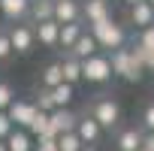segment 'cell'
Wrapping results in <instances>:
<instances>
[{
    "instance_id": "cell-12",
    "label": "cell",
    "mask_w": 154,
    "mask_h": 151,
    "mask_svg": "<svg viewBox=\"0 0 154 151\" xmlns=\"http://www.w3.org/2000/svg\"><path fill=\"white\" fill-rule=\"evenodd\" d=\"M3 142H6V151H33V136L21 127H12V133Z\"/></svg>"
},
{
    "instance_id": "cell-25",
    "label": "cell",
    "mask_w": 154,
    "mask_h": 151,
    "mask_svg": "<svg viewBox=\"0 0 154 151\" xmlns=\"http://www.w3.org/2000/svg\"><path fill=\"white\" fill-rule=\"evenodd\" d=\"M139 45H142V48H148V51H154V21H151L148 27H142V36H139Z\"/></svg>"
},
{
    "instance_id": "cell-3",
    "label": "cell",
    "mask_w": 154,
    "mask_h": 151,
    "mask_svg": "<svg viewBox=\"0 0 154 151\" xmlns=\"http://www.w3.org/2000/svg\"><path fill=\"white\" fill-rule=\"evenodd\" d=\"M112 79V66H109V57L103 54H91L82 60V82H91V85H103Z\"/></svg>"
},
{
    "instance_id": "cell-26",
    "label": "cell",
    "mask_w": 154,
    "mask_h": 151,
    "mask_svg": "<svg viewBox=\"0 0 154 151\" xmlns=\"http://www.w3.org/2000/svg\"><path fill=\"white\" fill-rule=\"evenodd\" d=\"M12 127H15V124L9 121V115H6L3 109H0V139H6V136L12 133Z\"/></svg>"
},
{
    "instance_id": "cell-21",
    "label": "cell",
    "mask_w": 154,
    "mask_h": 151,
    "mask_svg": "<svg viewBox=\"0 0 154 151\" xmlns=\"http://www.w3.org/2000/svg\"><path fill=\"white\" fill-rule=\"evenodd\" d=\"M45 130H48V112H39V109H36V115H33V121L27 124V133H30L33 139H39V136H42Z\"/></svg>"
},
{
    "instance_id": "cell-33",
    "label": "cell",
    "mask_w": 154,
    "mask_h": 151,
    "mask_svg": "<svg viewBox=\"0 0 154 151\" xmlns=\"http://www.w3.org/2000/svg\"><path fill=\"white\" fill-rule=\"evenodd\" d=\"M82 151H94V148H88V145H85V148H82Z\"/></svg>"
},
{
    "instance_id": "cell-6",
    "label": "cell",
    "mask_w": 154,
    "mask_h": 151,
    "mask_svg": "<svg viewBox=\"0 0 154 151\" xmlns=\"http://www.w3.org/2000/svg\"><path fill=\"white\" fill-rule=\"evenodd\" d=\"M51 18L57 24H72V21H79L82 18V6H79V0H54V6H51Z\"/></svg>"
},
{
    "instance_id": "cell-31",
    "label": "cell",
    "mask_w": 154,
    "mask_h": 151,
    "mask_svg": "<svg viewBox=\"0 0 154 151\" xmlns=\"http://www.w3.org/2000/svg\"><path fill=\"white\" fill-rule=\"evenodd\" d=\"M145 51H148V48H145ZM145 69H151V72H154V51H148V54H145Z\"/></svg>"
},
{
    "instance_id": "cell-20",
    "label": "cell",
    "mask_w": 154,
    "mask_h": 151,
    "mask_svg": "<svg viewBox=\"0 0 154 151\" xmlns=\"http://www.w3.org/2000/svg\"><path fill=\"white\" fill-rule=\"evenodd\" d=\"M60 82H63L60 60H57V63H48V66L42 69V88H54V85H60Z\"/></svg>"
},
{
    "instance_id": "cell-29",
    "label": "cell",
    "mask_w": 154,
    "mask_h": 151,
    "mask_svg": "<svg viewBox=\"0 0 154 151\" xmlns=\"http://www.w3.org/2000/svg\"><path fill=\"white\" fill-rule=\"evenodd\" d=\"M142 124H145V130H151V133H154V103L145 109V115H142Z\"/></svg>"
},
{
    "instance_id": "cell-11",
    "label": "cell",
    "mask_w": 154,
    "mask_h": 151,
    "mask_svg": "<svg viewBox=\"0 0 154 151\" xmlns=\"http://www.w3.org/2000/svg\"><path fill=\"white\" fill-rule=\"evenodd\" d=\"M30 12V0H0V15L9 21H21Z\"/></svg>"
},
{
    "instance_id": "cell-37",
    "label": "cell",
    "mask_w": 154,
    "mask_h": 151,
    "mask_svg": "<svg viewBox=\"0 0 154 151\" xmlns=\"http://www.w3.org/2000/svg\"><path fill=\"white\" fill-rule=\"evenodd\" d=\"M106 3H109V0H106Z\"/></svg>"
},
{
    "instance_id": "cell-34",
    "label": "cell",
    "mask_w": 154,
    "mask_h": 151,
    "mask_svg": "<svg viewBox=\"0 0 154 151\" xmlns=\"http://www.w3.org/2000/svg\"><path fill=\"white\" fill-rule=\"evenodd\" d=\"M127 3H139V0H127Z\"/></svg>"
},
{
    "instance_id": "cell-16",
    "label": "cell",
    "mask_w": 154,
    "mask_h": 151,
    "mask_svg": "<svg viewBox=\"0 0 154 151\" xmlns=\"http://www.w3.org/2000/svg\"><path fill=\"white\" fill-rule=\"evenodd\" d=\"M136 148H142V130H136V127L121 130V136H118V151H136Z\"/></svg>"
},
{
    "instance_id": "cell-36",
    "label": "cell",
    "mask_w": 154,
    "mask_h": 151,
    "mask_svg": "<svg viewBox=\"0 0 154 151\" xmlns=\"http://www.w3.org/2000/svg\"><path fill=\"white\" fill-rule=\"evenodd\" d=\"M136 151H145V148H136Z\"/></svg>"
},
{
    "instance_id": "cell-19",
    "label": "cell",
    "mask_w": 154,
    "mask_h": 151,
    "mask_svg": "<svg viewBox=\"0 0 154 151\" xmlns=\"http://www.w3.org/2000/svg\"><path fill=\"white\" fill-rule=\"evenodd\" d=\"M54 145H57V151H82V148H85L82 139L75 136L72 130H69V133H60V136L54 139Z\"/></svg>"
},
{
    "instance_id": "cell-22",
    "label": "cell",
    "mask_w": 154,
    "mask_h": 151,
    "mask_svg": "<svg viewBox=\"0 0 154 151\" xmlns=\"http://www.w3.org/2000/svg\"><path fill=\"white\" fill-rule=\"evenodd\" d=\"M51 6H54V0H30V12H33L36 21L51 18Z\"/></svg>"
},
{
    "instance_id": "cell-27",
    "label": "cell",
    "mask_w": 154,
    "mask_h": 151,
    "mask_svg": "<svg viewBox=\"0 0 154 151\" xmlns=\"http://www.w3.org/2000/svg\"><path fill=\"white\" fill-rule=\"evenodd\" d=\"M12 54V45H9V36L3 33V30H0V60H6Z\"/></svg>"
},
{
    "instance_id": "cell-10",
    "label": "cell",
    "mask_w": 154,
    "mask_h": 151,
    "mask_svg": "<svg viewBox=\"0 0 154 151\" xmlns=\"http://www.w3.org/2000/svg\"><path fill=\"white\" fill-rule=\"evenodd\" d=\"M72 133L82 139V145H94V142L100 139V133H103V130H100V124L88 115V118H79V121H75V130H72Z\"/></svg>"
},
{
    "instance_id": "cell-30",
    "label": "cell",
    "mask_w": 154,
    "mask_h": 151,
    "mask_svg": "<svg viewBox=\"0 0 154 151\" xmlns=\"http://www.w3.org/2000/svg\"><path fill=\"white\" fill-rule=\"evenodd\" d=\"M142 148H145V151H154V133H151V130L142 133Z\"/></svg>"
},
{
    "instance_id": "cell-32",
    "label": "cell",
    "mask_w": 154,
    "mask_h": 151,
    "mask_svg": "<svg viewBox=\"0 0 154 151\" xmlns=\"http://www.w3.org/2000/svg\"><path fill=\"white\" fill-rule=\"evenodd\" d=\"M0 151H6V142H3V139H0Z\"/></svg>"
},
{
    "instance_id": "cell-5",
    "label": "cell",
    "mask_w": 154,
    "mask_h": 151,
    "mask_svg": "<svg viewBox=\"0 0 154 151\" xmlns=\"http://www.w3.org/2000/svg\"><path fill=\"white\" fill-rule=\"evenodd\" d=\"M91 118L100 124V130H109V127H115V124H118L121 109H118V103H115V100H97V106H94V115H91Z\"/></svg>"
},
{
    "instance_id": "cell-17",
    "label": "cell",
    "mask_w": 154,
    "mask_h": 151,
    "mask_svg": "<svg viewBox=\"0 0 154 151\" xmlns=\"http://www.w3.org/2000/svg\"><path fill=\"white\" fill-rule=\"evenodd\" d=\"M82 36V24L79 21H72V24H60L57 30V45L60 48H72V42Z\"/></svg>"
},
{
    "instance_id": "cell-23",
    "label": "cell",
    "mask_w": 154,
    "mask_h": 151,
    "mask_svg": "<svg viewBox=\"0 0 154 151\" xmlns=\"http://www.w3.org/2000/svg\"><path fill=\"white\" fill-rule=\"evenodd\" d=\"M12 100H15V91H12V85H9V82H0V109L6 112Z\"/></svg>"
},
{
    "instance_id": "cell-28",
    "label": "cell",
    "mask_w": 154,
    "mask_h": 151,
    "mask_svg": "<svg viewBox=\"0 0 154 151\" xmlns=\"http://www.w3.org/2000/svg\"><path fill=\"white\" fill-rule=\"evenodd\" d=\"M33 151H57V145H54V139H36Z\"/></svg>"
},
{
    "instance_id": "cell-24",
    "label": "cell",
    "mask_w": 154,
    "mask_h": 151,
    "mask_svg": "<svg viewBox=\"0 0 154 151\" xmlns=\"http://www.w3.org/2000/svg\"><path fill=\"white\" fill-rule=\"evenodd\" d=\"M33 106H36V109H39V112H51V109H54V103H51V91H48V88H42V91H39V97H36V103H33Z\"/></svg>"
},
{
    "instance_id": "cell-9",
    "label": "cell",
    "mask_w": 154,
    "mask_h": 151,
    "mask_svg": "<svg viewBox=\"0 0 154 151\" xmlns=\"http://www.w3.org/2000/svg\"><path fill=\"white\" fill-rule=\"evenodd\" d=\"M82 18H85L88 24H97V21L112 18V9H109L106 0H88V3L82 6Z\"/></svg>"
},
{
    "instance_id": "cell-35",
    "label": "cell",
    "mask_w": 154,
    "mask_h": 151,
    "mask_svg": "<svg viewBox=\"0 0 154 151\" xmlns=\"http://www.w3.org/2000/svg\"><path fill=\"white\" fill-rule=\"evenodd\" d=\"M148 3H151V6H154V0H148Z\"/></svg>"
},
{
    "instance_id": "cell-4",
    "label": "cell",
    "mask_w": 154,
    "mask_h": 151,
    "mask_svg": "<svg viewBox=\"0 0 154 151\" xmlns=\"http://www.w3.org/2000/svg\"><path fill=\"white\" fill-rule=\"evenodd\" d=\"M6 36H9L12 51H18V54H27V51H33V45H36L33 27H27V24H15L12 30H6Z\"/></svg>"
},
{
    "instance_id": "cell-15",
    "label": "cell",
    "mask_w": 154,
    "mask_h": 151,
    "mask_svg": "<svg viewBox=\"0 0 154 151\" xmlns=\"http://www.w3.org/2000/svg\"><path fill=\"white\" fill-rule=\"evenodd\" d=\"M60 72H63V82L75 88V85L82 82V60H79V57H72V54L63 57V60H60Z\"/></svg>"
},
{
    "instance_id": "cell-18",
    "label": "cell",
    "mask_w": 154,
    "mask_h": 151,
    "mask_svg": "<svg viewBox=\"0 0 154 151\" xmlns=\"http://www.w3.org/2000/svg\"><path fill=\"white\" fill-rule=\"evenodd\" d=\"M48 91H51V103H54V109L69 106V100H72V85L60 82V85H54V88H48Z\"/></svg>"
},
{
    "instance_id": "cell-7",
    "label": "cell",
    "mask_w": 154,
    "mask_h": 151,
    "mask_svg": "<svg viewBox=\"0 0 154 151\" xmlns=\"http://www.w3.org/2000/svg\"><path fill=\"white\" fill-rule=\"evenodd\" d=\"M6 115H9V121H12L15 127L27 130V124H30L33 115H36V106H33V103H24V100H12L9 109H6Z\"/></svg>"
},
{
    "instance_id": "cell-14",
    "label": "cell",
    "mask_w": 154,
    "mask_h": 151,
    "mask_svg": "<svg viewBox=\"0 0 154 151\" xmlns=\"http://www.w3.org/2000/svg\"><path fill=\"white\" fill-rule=\"evenodd\" d=\"M130 21L136 27H148L154 21V6L148 0H139V3H130Z\"/></svg>"
},
{
    "instance_id": "cell-1",
    "label": "cell",
    "mask_w": 154,
    "mask_h": 151,
    "mask_svg": "<svg viewBox=\"0 0 154 151\" xmlns=\"http://www.w3.org/2000/svg\"><path fill=\"white\" fill-rule=\"evenodd\" d=\"M94 39H97V45L100 48H109V51H115V48H121L124 45V39H127V33H124V27L118 24V21H112V18H106V21H97V24H91V30H88Z\"/></svg>"
},
{
    "instance_id": "cell-13",
    "label": "cell",
    "mask_w": 154,
    "mask_h": 151,
    "mask_svg": "<svg viewBox=\"0 0 154 151\" xmlns=\"http://www.w3.org/2000/svg\"><path fill=\"white\" fill-rule=\"evenodd\" d=\"M100 51V45H97V39L91 36V33H85L82 30V36L72 42V48H69V54L72 57H79V60H85V57H91V54H97Z\"/></svg>"
},
{
    "instance_id": "cell-8",
    "label": "cell",
    "mask_w": 154,
    "mask_h": 151,
    "mask_svg": "<svg viewBox=\"0 0 154 151\" xmlns=\"http://www.w3.org/2000/svg\"><path fill=\"white\" fill-rule=\"evenodd\" d=\"M57 30H60V24H57L54 18L36 21V27H33V39H36L39 45H45V48H54V45H57Z\"/></svg>"
},
{
    "instance_id": "cell-2",
    "label": "cell",
    "mask_w": 154,
    "mask_h": 151,
    "mask_svg": "<svg viewBox=\"0 0 154 151\" xmlns=\"http://www.w3.org/2000/svg\"><path fill=\"white\" fill-rule=\"evenodd\" d=\"M109 66H112V76H121L124 82H139V79H142V72H145V69L130 57V48H124V45L112 51Z\"/></svg>"
}]
</instances>
